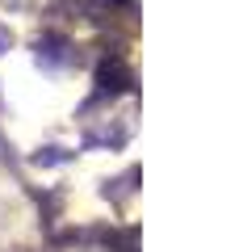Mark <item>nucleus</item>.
Segmentation results:
<instances>
[{
  "mask_svg": "<svg viewBox=\"0 0 239 252\" xmlns=\"http://www.w3.org/2000/svg\"><path fill=\"white\" fill-rule=\"evenodd\" d=\"M71 63H76V55H71L67 38H42V42H38V67H42V72H63Z\"/></svg>",
  "mask_w": 239,
  "mask_h": 252,
  "instance_id": "1",
  "label": "nucleus"
},
{
  "mask_svg": "<svg viewBox=\"0 0 239 252\" xmlns=\"http://www.w3.org/2000/svg\"><path fill=\"white\" fill-rule=\"evenodd\" d=\"M9 42H13V38H9V30H0V55L9 51Z\"/></svg>",
  "mask_w": 239,
  "mask_h": 252,
  "instance_id": "3",
  "label": "nucleus"
},
{
  "mask_svg": "<svg viewBox=\"0 0 239 252\" xmlns=\"http://www.w3.org/2000/svg\"><path fill=\"white\" fill-rule=\"evenodd\" d=\"M97 84H101V93H122L126 84H130V72L122 67V59H109V63H101Z\"/></svg>",
  "mask_w": 239,
  "mask_h": 252,
  "instance_id": "2",
  "label": "nucleus"
},
{
  "mask_svg": "<svg viewBox=\"0 0 239 252\" xmlns=\"http://www.w3.org/2000/svg\"><path fill=\"white\" fill-rule=\"evenodd\" d=\"M105 4H130V0H105Z\"/></svg>",
  "mask_w": 239,
  "mask_h": 252,
  "instance_id": "4",
  "label": "nucleus"
}]
</instances>
